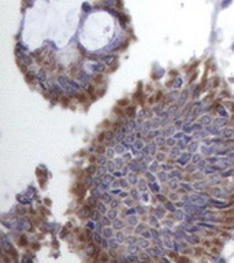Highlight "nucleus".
I'll list each match as a JSON object with an SVG mask.
<instances>
[{
	"label": "nucleus",
	"instance_id": "nucleus-1",
	"mask_svg": "<svg viewBox=\"0 0 234 263\" xmlns=\"http://www.w3.org/2000/svg\"><path fill=\"white\" fill-rule=\"evenodd\" d=\"M229 4H231V0H223V1H222V7H223V8H226Z\"/></svg>",
	"mask_w": 234,
	"mask_h": 263
},
{
	"label": "nucleus",
	"instance_id": "nucleus-2",
	"mask_svg": "<svg viewBox=\"0 0 234 263\" xmlns=\"http://www.w3.org/2000/svg\"><path fill=\"white\" fill-rule=\"evenodd\" d=\"M127 110H129V111H127V114H129V115H133V114H134V108H133V107H131V108H127Z\"/></svg>",
	"mask_w": 234,
	"mask_h": 263
},
{
	"label": "nucleus",
	"instance_id": "nucleus-3",
	"mask_svg": "<svg viewBox=\"0 0 234 263\" xmlns=\"http://www.w3.org/2000/svg\"><path fill=\"white\" fill-rule=\"evenodd\" d=\"M82 7H84V10H88V11L91 10V7H89L88 4H86V3H85V4H84V6H82Z\"/></svg>",
	"mask_w": 234,
	"mask_h": 263
},
{
	"label": "nucleus",
	"instance_id": "nucleus-4",
	"mask_svg": "<svg viewBox=\"0 0 234 263\" xmlns=\"http://www.w3.org/2000/svg\"><path fill=\"white\" fill-rule=\"evenodd\" d=\"M233 51H234V44H233Z\"/></svg>",
	"mask_w": 234,
	"mask_h": 263
}]
</instances>
